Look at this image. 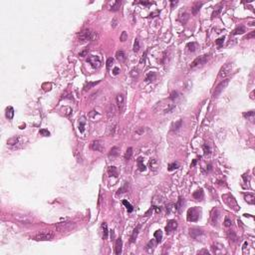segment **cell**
<instances>
[{"label": "cell", "instance_id": "obj_1", "mask_svg": "<svg viewBox=\"0 0 255 255\" xmlns=\"http://www.w3.org/2000/svg\"><path fill=\"white\" fill-rule=\"evenodd\" d=\"M78 39L80 42L84 43V42H92L98 39V33L95 31H92L90 29H85L83 31H81L78 34Z\"/></svg>", "mask_w": 255, "mask_h": 255}, {"label": "cell", "instance_id": "obj_2", "mask_svg": "<svg viewBox=\"0 0 255 255\" xmlns=\"http://www.w3.org/2000/svg\"><path fill=\"white\" fill-rule=\"evenodd\" d=\"M24 139L21 137V136H15V137H12L10 138L8 141H7V146L12 149V150H15V149H19L21 148L23 145H24Z\"/></svg>", "mask_w": 255, "mask_h": 255}, {"label": "cell", "instance_id": "obj_3", "mask_svg": "<svg viewBox=\"0 0 255 255\" xmlns=\"http://www.w3.org/2000/svg\"><path fill=\"white\" fill-rule=\"evenodd\" d=\"M53 238H54V233L51 231H43L36 234L33 237V239L36 241H48V240H52Z\"/></svg>", "mask_w": 255, "mask_h": 255}, {"label": "cell", "instance_id": "obj_4", "mask_svg": "<svg viewBox=\"0 0 255 255\" xmlns=\"http://www.w3.org/2000/svg\"><path fill=\"white\" fill-rule=\"evenodd\" d=\"M73 227H75V223L72 221H64V222H59L56 224V228L58 231L60 232H64V231H69L71 230Z\"/></svg>", "mask_w": 255, "mask_h": 255}, {"label": "cell", "instance_id": "obj_5", "mask_svg": "<svg viewBox=\"0 0 255 255\" xmlns=\"http://www.w3.org/2000/svg\"><path fill=\"white\" fill-rule=\"evenodd\" d=\"M208 60V55H202V56H199L197 57L190 65V68L191 69H195L197 67H200L202 65H204Z\"/></svg>", "mask_w": 255, "mask_h": 255}, {"label": "cell", "instance_id": "obj_6", "mask_svg": "<svg viewBox=\"0 0 255 255\" xmlns=\"http://www.w3.org/2000/svg\"><path fill=\"white\" fill-rule=\"evenodd\" d=\"M87 62L90 63L91 66L94 67V68H96V69H98V68H100V67L102 66V60H101V58H100L99 56H97V55H91V56H89L88 59H87Z\"/></svg>", "mask_w": 255, "mask_h": 255}, {"label": "cell", "instance_id": "obj_7", "mask_svg": "<svg viewBox=\"0 0 255 255\" xmlns=\"http://www.w3.org/2000/svg\"><path fill=\"white\" fill-rule=\"evenodd\" d=\"M232 67H233L232 63H226L224 66H222L219 71L218 78H225L226 76H228L232 71Z\"/></svg>", "mask_w": 255, "mask_h": 255}, {"label": "cell", "instance_id": "obj_8", "mask_svg": "<svg viewBox=\"0 0 255 255\" xmlns=\"http://www.w3.org/2000/svg\"><path fill=\"white\" fill-rule=\"evenodd\" d=\"M228 83H229V79H225V80H223L222 82H220L218 85L216 86V88H215V90H214V92H213V97H214V98H217V97L222 93V91L227 87Z\"/></svg>", "mask_w": 255, "mask_h": 255}, {"label": "cell", "instance_id": "obj_9", "mask_svg": "<svg viewBox=\"0 0 255 255\" xmlns=\"http://www.w3.org/2000/svg\"><path fill=\"white\" fill-rule=\"evenodd\" d=\"M199 218V212L196 208L192 207V208H189L188 211H187V220L188 221H197Z\"/></svg>", "mask_w": 255, "mask_h": 255}, {"label": "cell", "instance_id": "obj_10", "mask_svg": "<svg viewBox=\"0 0 255 255\" xmlns=\"http://www.w3.org/2000/svg\"><path fill=\"white\" fill-rule=\"evenodd\" d=\"M91 149L94 150V151L101 152V153H103L105 151V147H104V145H103V143L101 141H94V142H92Z\"/></svg>", "mask_w": 255, "mask_h": 255}, {"label": "cell", "instance_id": "obj_11", "mask_svg": "<svg viewBox=\"0 0 255 255\" xmlns=\"http://www.w3.org/2000/svg\"><path fill=\"white\" fill-rule=\"evenodd\" d=\"M116 102H117L118 109L120 110V112H122V111L124 110V107H125V96H124L123 94L117 95V97H116Z\"/></svg>", "mask_w": 255, "mask_h": 255}, {"label": "cell", "instance_id": "obj_12", "mask_svg": "<svg viewBox=\"0 0 255 255\" xmlns=\"http://www.w3.org/2000/svg\"><path fill=\"white\" fill-rule=\"evenodd\" d=\"M189 234L192 238L199 240V237L201 235H203V231L201 229H198V228H190L189 229Z\"/></svg>", "mask_w": 255, "mask_h": 255}, {"label": "cell", "instance_id": "obj_13", "mask_svg": "<svg viewBox=\"0 0 255 255\" xmlns=\"http://www.w3.org/2000/svg\"><path fill=\"white\" fill-rule=\"evenodd\" d=\"M176 227H177V221H176V220H173V219L169 220V221H168V224H167V226H166V231H167V233H170V232H172L173 230H175Z\"/></svg>", "mask_w": 255, "mask_h": 255}, {"label": "cell", "instance_id": "obj_14", "mask_svg": "<svg viewBox=\"0 0 255 255\" xmlns=\"http://www.w3.org/2000/svg\"><path fill=\"white\" fill-rule=\"evenodd\" d=\"M122 247H123V241L121 238H118L115 245V253L117 255H120L122 253Z\"/></svg>", "mask_w": 255, "mask_h": 255}, {"label": "cell", "instance_id": "obj_15", "mask_svg": "<svg viewBox=\"0 0 255 255\" xmlns=\"http://www.w3.org/2000/svg\"><path fill=\"white\" fill-rule=\"evenodd\" d=\"M121 4H122L121 1H112L109 4V9L111 11H118L120 6H121Z\"/></svg>", "mask_w": 255, "mask_h": 255}, {"label": "cell", "instance_id": "obj_16", "mask_svg": "<svg viewBox=\"0 0 255 255\" xmlns=\"http://www.w3.org/2000/svg\"><path fill=\"white\" fill-rule=\"evenodd\" d=\"M116 127H117V122H114L112 125L110 124L108 126V130H107V135L108 136H114L115 131H116Z\"/></svg>", "mask_w": 255, "mask_h": 255}, {"label": "cell", "instance_id": "obj_17", "mask_svg": "<svg viewBox=\"0 0 255 255\" xmlns=\"http://www.w3.org/2000/svg\"><path fill=\"white\" fill-rule=\"evenodd\" d=\"M116 58L118 59V61H119V62L123 63V62H125V61H126L127 56H126V54H125V52H124V51H118V52L116 53Z\"/></svg>", "mask_w": 255, "mask_h": 255}, {"label": "cell", "instance_id": "obj_18", "mask_svg": "<svg viewBox=\"0 0 255 255\" xmlns=\"http://www.w3.org/2000/svg\"><path fill=\"white\" fill-rule=\"evenodd\" d=\"M107 116H108L109 119H112V118L115 116V107H114V105L110 104V105L108 106V109H107Z\"/></svg>", "mask_w": 255, "mask_h": 255}, {"label": "cell", "instance_id": "obj_19", "mask_svg": "<svg viewBox=\"0 0 255 255\" xmlns=\"http://www.w3.org/2000/svg\"><path fill=\"white\" fill-rule=\"evenodd\" d=\"M6 118L8 119V120H12L13 119V117H14V109L11 107V106H9V107H7L6 108Z\"/></svg>", "mask_w": 255, "mask_h": 255}, {"label": "cell", "instance_id": "obj_20", "mask_svg": "<svg viewBox=\"0 0 255 255\" xmlns=\"http://www.w3.org/2000/svg\"><path fill=\"white\" fill-rule=\"evenodd\" d=\"M244 198H245L246 202L249 203V204H254L255 203V196L253 194H251V193L245 194V195H244Z\"/></svg>", "mask_w": 255, "mask_h": 255}, {"label": "cell", "instance_id": "obj_21", "mask_svg": "<svg viewBox=\"0 0 255 255\" xmlns=\"http://www.w3.org/2000/svg\"><path fill=\"white\" fill-rule=\"evenodd\" d=\"M119 152H120V149H119L118 147H113V148L111 149L110 153H109V157H110V158H116V157H118Z\"/></svg>", "mask_w": 255, "mask_h": 255}, {"label": "cell", "instance_id": "obj_22", "mask_svg": "<svg viewBox=\"0 0 255 255\" xmlns=\"http://www.w3.org/2000/svg\"><path fill=\"white\" fill-rule=\"evenodd\" d=\"M202 2H197V3H195L193 6H192V8H191V12H192V14H197L198 13V11L200 10V7L202 6Z\"/></svg>", "mask_w": 255, "mask_h": 255}, {"label": "cell", "instance_id": "obj_23", "mask_svg": "<svg viewBox=\"0 0 255 255\" xmlns=\"http://www.w3.org/2000/svg\"><path fill=\"white\" fill-rule=\"evenodd\" d=\"M181 125H182V121L181 120H178L177 122L173 123L172 126H171V131H178L179 128H181Z\"/></svg>", "mask_w": 255, "mask_h": 255}, {"label": "cell", "instance_id": "obj_24", "mask_svg": "<svg viewBox=\"0 0 255 255\" xmlns=\"http://www.w3.org/2000/svg\"><path fill=\"white\" fill-rule=\"evenodd\" d=\"M183 204H184V200H183L182 198H179L178 201L175 203V209H176L178 212H180V211H181V208L183 207Z\"/></svg>", "mask_w": 255, "mask_h": 255}, {"label": "cell", "instance_id": "obj_25", "mask_svg": "<svg viewBox=\"0 0 255 255\" xmlns=\"http://www.w3.org/2000/svg\"><path fill=\"white\" fill-rule=\"evenodd\" d=\"M243 117L244 118H247V120H250V121H253L255 117V113L254 111H249L247 113H243Z\"/></svg>", "mask_w": 255, "mask_h": 255}, {"label": "cell", "instance_id": "obj_26", "mask_svg": "<svg viewBox=\"0 0 255 255\" xmlns=\"http://www.w3.org/2000/svg\"><path fill=\"white\" fill-rule=\"evenodd\" d=\"M102 229H103V238H104V239H107V237H108V232H109V231H108V225H107L106 222L103 223Z\"/></svg>", "mask_w": 255, "mask_h": 255}, {"label": "cell", "instance_id": "obj_27", "mask_svg": "<svg viewBox=\"0 0 255 255\" xmlns=\"http://www.w3.org/2000/svg\"><path fill=\"white\" fill-rule=\"evenodd\" d=\"M244 32H245V28H244L243 26H239V27H237L235 30H233L232 34H233V35H238V34H242V33H244Z\"/></svg>", "mask_w": 255, "mask_h": 255}, {"label": "cell", "instance_id": "obj_28", "mask_svg": "<svg viewBox=\"0 0 255 255\" xmlns=\"http://www.w3.org/2000/svg\"><path fill=\"white\" fill-rule=\"evenodd\" d=\"M154 235H155V238L157 239V242H161L162 241V239H163V232H162V230H157Z\"/></svg>", "mask_w": 255, "mask_h": 255}, {"label": "cell", "instance_id": "obj_29", "mask_svg": "<svg viewBox=\"0 0 255 255\" xmlns=\"http://www.w3.org/2000/svg\"><path fill=\"white\" fill-rule=\"evenodd\" d=\"M154 247H155V240H151L147 245V251L149 253H152L154 251Z\"/></svg>", "mask_w": 255, "mask_h": 255}, {"label": "cell", "instance_id": "obj_30", "mask_svg": "<svg viewBox=\"0 0 255 255\" xmlns=\"http://www.w3.org/2000/svg\"><path fill=\"white\" fill-rule=\"evenodd\" d=\"M193 197L196 198V199H201V198L203 197V191H202V189L196 190V191L193 193Z\"/></svg>", "mask_w": 255, "mask_h": 255}, {"label": "cell", "instance_id": "obj_31", "mask_svg": "<svg viewBox=\"0 0 255 255\" xmlns=\"http://www.w3.org/2000/svg\"><path fill=\"white\" fill-rule=\"evenodd\" d=\"M178 19H179V21H180V22L185 23V22L187 21V19H188V14H187V13H185V12H184L183 14H182V13H180V14H179Z\"/></svg>", "mask_w": 255, "mask_h": 255}, {"label": "cell", "instance_id": "obj_32", "mask_svg": "<svg viewBox=\"0 0 255 255\" xmlns=\"http://www.w3.org/2000/svg\"><path fill=\"white\" fill-rule=\"evenodd\" d=\"M79 131L81 133H84L85 131V119L84 118H81L80 119V122H79Z\"/></svg>", "mask_w": 255, "mask_h": 255}, {"label": "cell", "instance_id": "obj_33", "mask_svg": "<svg viewBox=\"0 0 255 255\" xmlns=\"http://www.w3.org/2000/svg\"><path fill=\"white\" fill-rule=\"evenodd\" d=\"M139 230H140V225L137 226L136 229L134 230V232H133V234H132V236H131V242H134V241L136 240V238H137V236H138V233H139Z\"/></svg>", "mask_w": 255, "mask_h": 255}, {"label": "cell", "instance_id": "obj_34", "mask_svg": "<svg viewBox=\"0 0 255 255\" xmlns=\"http://www.w3.org/2000/svg\"><path fill=\"white\" fill-rule=\"evenodd\" d=\"M132 155H133V149L132 148H128V150H127V152L125 154V160L129 161L132 158Z\"/></svg>", "mask_w": 255, "mask_h": 255}, {"label": "cell", "instance_id": "obj_35", "mask_svg": "<svg viewBox=\"0 0 255 255\" xmlns=\"http://www.w3.org/2000/svg\"><path fill=\"white\" fill-rule=\"evenodd\" d=\"M138 165H139V169L140 170H146V166L144 165V159L143 158H139L138 159Z\"/></svg>", "mask_w": 255, "mask_h": 255}, {"label": "cell", "instance_id": "obj_36", "mask_svg": "<svg viewBox=\"0 0 255 255\" xmlns=\"http://www.w3.org/2000/svg\"><path fill=\"white\" fill-rule=\"evenodd\" d=\"M123 204L127 207V209H128V211L129 212H132L133 210H134V207H133V205L129 202V201H127V200H123Z\"/></svg>", "mask_w": 255, "mask_h": 255}, {"label": "cell", "instance_id": "obj_37", "mask_svg": "<svg viewBox=\"0 0 255 255\" xmlns=\"http://www.w3.org/2000/svg\"><path fill=\"white\" fill-rule=\"evenodd\" d=\"M218 217H219V215H218V211H217V210H215V211L213 212L212 216H211V221H212V223H213V224H215V223L217 222Z\"/></svg>", "mask_w": 255, "mask_h": 255}, {"label": "cell", "instance_id": "obj_38", "mask_svg": "<svg viewBox=\"0 0 255 255\" xmlns=\"http://www.w3.org/2000/svg\"><path fill=\"white\" fill-rule=\"evenodd\" d=\"M155 79H156V73H155V72L149 73V74L147 75V77H146V81H153V80H155Z\"/></svg>", "mask_w": 255, "mask_h": 255}, {"label": "cell", "instance_id": "obj_39", "mask_svg": "<svg viewBox=\"0 0 255 255\" xmlns=\"http://www.w3.org/2000/svg\"><path fill=\"white\" fill-rule=\"evenodd\" d=\"M187 48H188V50H189L190 52H194L195 49H196V43H194V42L188 43V44H187Z\"/></svg>", "mask_w": 255, "mask_h": 255}, {"label": "cell", "instance_id": "obj_40", "mask_svg": "<svg viewBox=\"0 0 255 255\" xmlns=\"http://www.w3.org/2000/svg\"><path fill=\"white\" fill-rule=\"evenodd\" d=\"M120 40H121L122 42H125V41L128 40V33H127L126 31H123V32H122L121 37H120Z\"/></svg>", "mask_w": 255, "mask_h": 255}, {"label": "cell", "instance_id": "obj_41", "mask_svg": "<svg viewBox=\"0 0 255 255\" xmlns=\"http://www.w3.org/2000/svg\"><path fill=\"white\" fill-rule=\"evenodd\" d=\"M113 64H114V59L113 58H108V60H107V69L110 70L111 67L113 66Z\"/></svg>", "mask_w": 255, "mask_h": 255}, {"label": "cell", "instance_id": "obj_42", "mask_svg": "<svg viewBox=\"0 0 255 255\" xmlns=\"http://www.w3.org/2000/svg\"><path fill=\"white\" fill-rule=\"evenodd\" d=\"M109 172H110L111 176H112V175H114V176H117V175H118V172H117V170H116L115 167H111V168L109 169Z\"/></svg>", "mask_w": 255, "mask_h": 255}, {"label": "cell", "instance_id": "obj_43", "mask_svg": "<svg viewBox=\"0 0 255 255\" xmlns=\"http://www.w3.org/2000/svg\"><path fill=\"white\" fill-rule=\"evenodd\" d=\"M221 12V7L219 6V7H217V9L216 10H214L213 11V13H212V18H215V17H217L218 15H219V13Z\"/></svg>", "mask_w": 255, "mask_h": 255}, {"label": "cell", "instance_id": "obj_44", "mask_svg": "<svg viewBox=\"0 0 255 255\" xmlns=\"http://www.w3.org/2000/svg\"><path fill=\"white\" fill-rule=\"evenodd\" d=\"M139 50H140V43H139V40L136 39L135 44H134V51H135V52H138Z\"/></svg>", "mask_w": 255, "mask_h": 255}, {"label": "cell", "instance_id": "obj_45", "mask_svg": "<svg viewBox=\"0 0 255 255\" xmlns=\"http://www.w3.org/2000/svg\"><path fill=\"white\" fill-rule=\"evenodd\" d=\"M223 42H224V37H221V38H219V39H217V40L215 41V43L218 45V47H219V48H221V46H222Z\"/></svg>", "mask_w": 255, "mask_h": 255}, {"label": "cell", "instance_id": "obj_46", "mask_svg": "<svg viewBox=\"0 0 255 255\" xmlns=\"http://www.w3.org/2000/svg\"><path fill=\"white\" fill-rule=\"evenodd\" d=\"M203 151H204V155H209L210 154V148L205 144V145H203Z\"/></svg>", "mask_w": 255, "mask_h": 255}, {"label": "cell", "instance_id": "obj_47", "mask_svg": "<svg viewBox=\"0 0 255 255\" xmlns=\"http://www.w3.org/2000/svg\"><path fill=\"white\" fill-rule=\"evenodd\" d=\"M231 224H232L231 220H230L228 217H225V220H224V226L229 227V226H231Z\"/></svg>", "mask_w": 255, "mask_h": 255}, {"label": "cell", "instance_id": "obj_48", "mask_svg": "<svg viewBox=\"0 0 255 255\" xmlns=\"http://www.w3.org/2000/svg\"><path fill=\"white\" fill-rule=\"evenodd\" d=\"M177 168H178V165L175 164V163H173V164H170V166H169V170H176Z\"/></svg>", "mask_w": 255, "mask_h": 255}, {"label": "cell", "instance_id": "obj_49", "mask_svg": "<svg viewBox=\"0 0 255 255\" xmlns=\"http://www.w3.org/2000/svg\"><path fill=\"white\" fill-rule=\"evenodd\" d=\"M97 83H99V82H97ZM97 83H89V84H86L85 87H84V90H85V91H88V90H90V89H91L93 86H95L96 84H97Z\"/></svg>", "mask_w": 255, "mask_h": 255}, {"label": "cell", "instance_id": "obj_50", "mask_svg": "<svg viewBox=\"0 0 255 255\" xmlns=\"http://www.w3.org/2000/svg\"><path fill=\"white\" fill-rule=\"evenodd\" d=\"M229 238H230V240H232V241H235V240L237 239V237H236V235H235V233H234L233 231L229 232Z\"/></svg>", "mask_w": 255, "mask_h": 255}, {"label": "cell", "instance_id": "obj_51", "mask_svg": "<svg viewBox=\"0 0 255 255\" xmlns=\"http://www.w3.org/2000/svg\"><path fill=\"white\" fill-rule=\"evenodd\" d=\"M39 133H40L41 135L45 136V137H49V136H50V133H49L47 130H44V129H43V130H40V132H39Z\"/></svg>", "mask_w": 255, "mask_h": 255}, {"label": "cell", "instance_id": "obj_52", "mask_svg": "<svg viewBox=\"0 0 255 255\" xmlns=\"http://www.w3.org/2000/svg\"><path fill=\"white\" fill-rule=\"evenodd\" d=\"M255 37V31H251L246 37H245V39H254Z\"/></svg>", "mask_w": 255, "mask_h": 255}, {"label": "cell", "instance_id": "obj_53", "mask_svg": "<svg viewBox=\"0 0 255 255\" xmlns=\"http://www.w3.org/2000/svg\"><path fill=\"white\" fill-rule=\"evenodd\" d=\"M88 52H89V49H85L84 51H82V52L79 53V56H80V57H85V56H87Z\"/></svg>", "mask_w": 255, "mask_h": 255}, {"label": "cell", "instance_id": "obj_54", "mask_svg": "<svg viewBox=\"0 0 255 255\" xmlns=\"http://www.w3.org/2000/svg\"><path fill=\"white\" fill-rule=\"evenodd\" d=\"M174 108H175V106H174V105H170V106L168 107V109L165 111V113H170V112H171Z\"/></svg>", "mask_w": 255, "mask_h": 255}, {"label": "cell", "instance_id": "obj_55", "mask_svg": "<svg viewBox=\"0 0 255 255\" xmlns=\"http://www.w3.org/2000/svg\"><path fill=\"white\" fill-rule=\"evenodd\" d=\"M177 97H178V93H177V92H172L171 95H170V100H173V99H175V98H177Z\"/></svg>", "mask_w": 255, "mask_h": 255}, {"label": "cell", "instance_id": "obj_56", "mask_svg": "<svg viewBox=\"0 0 255 255\" xmlns=\"http://www.w3.org/2000/svg\"><path fill=\"white\" fill-rule=\"evenodd\" d=\"M119 73H120V69H119L118 67H115V68H114V71H113V74H114V75H118Z\"/></svg>", "mask_w": 255, "mask_h": 255}, {"label": "cell", "instance_id": "obj_57", "mask_svg": "<svg viewBox=\"0 0 255 255\" xmlns=\"http://www.w3.org/2000/svg\"><path fill=\"white\" fill-rule=\"evenodd\" d=\"M144 132H145V129H144V128H140V130H138L136 133H137L138 135H142Z\"/></svg>", "mask_w": 255, "mask_h": 255}, {"label": "cell", "instance_id": "obj_58", "mask_svg": "<svg viewBox=\"0 0 255 255\" xmlns=\"http://www.w3.org/2000/svg\"><path fill=\"white\" fill-rule=\"evenodd\" d=\"M197 253H198V254H209V252H208L207 250H205V249H203V250H201V251H198Z\"/></svg>", "mask_w": 255, "mask_h": 255}, {"label": "cell", "instance_id": "obj_59", "mask_svg": "<svg viewBox=\"0 0 255 255\" xmlns=\"http://www.w3.org/2000/svg\"><path fill=\"white\" fill-rule=\"evenodd\" d=\"M140 3H142V4H144V5H150V4H152L151 2H145V1H141Z\"/></svg>", "mask_w": 255, "mask_h": 255}, {"label": "cell", "instance_id": "obj_60", "mask_svg": "<svg viewBox=\"0 0 255 255\" xmlns=\"http://www.w3.org/2000/svg\"><path fill=\"white\" fill-rule=\"evenodd\" d=\"M116 25H117V20L114 19V21H113V27H116Z\"/></svg>", "mask_w": 255, "mask_h": 255}, {"label": "cell", "instance_id": "obj_61", "mask_svg": "<svg viewBox=\"0 0 255 255\" xmlns=\"http://www.w3.org/2000/svg\"><path fill=\"white\" fill-rule=\"evenodd\" d=\"M195 164H196V160H194V161H193V163H192V166H194Z\"/></svg>", "mask_w": 255, "mask_h": 255}]
</instances>
